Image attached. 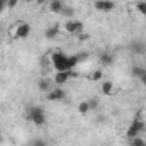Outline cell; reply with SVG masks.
<instances>
[{
	"instance_id": "22",
	"label": "cell",
	"mask_w": 146,
	"mask_h": 146,
	"mask_svg": "<svg viewBox=\"0 0 146 146\" xmlns=\"http://www.w3.org/2000/svg\"><path fill=\"white\" fill-rule=\"evenodd\" d=\"M88 106H90V109H97L99 107V100L97 99H88Z\"/></svg>"
},
{
	"instance_id": "8",
	"label": "cell",
	"mask_w": 146,
	"mask_h": 146,
	"mask_svg": "<svg viewBox=\"0 0 146 146\" xmlns=\"http://www.w3.org/2000/svg\"><path fill=\"white\" fill-rule=\"evenodd\" d=\"M70 72H72V70H68V72H56L54 78H53V82H54L56 85H63V83H66V82L72 78Z\"/></svg>"
},
{
	"instance_id": "1",
	"label": "cell",
	"mask_w": 146,
	"mask_h": 146,
	"mask_svg": "<svg viewBox=\"0 0 146 146\" xmlns=\"http://www.w3.org/2000/svg\"><path fill=\"white\" fill-rule=\"evenodd\" d=\"M51 63H53V68L56 72H68V70H73L80 61H78V56L73 54V56H68L61 51H54L53 56H51Z\"/></svg>"
},
{
	"instance_id": "23",
	"label": "cell",
	"mask_w": 146,
	"mask_h": 146,
	"mask_svg": "<svg viewBox=\"0 0 146 146\" xmlns=\"http://www.w3.org/2000/svg\"><path fill=\"white\" fill-rule=\"evenodd\" d=\"M17 3H19V0H9L7 2V9H15Z\"/></svg>"
},
{
	"instance_id": "16",
	"label": "cell",
	"mask_w": 146,
	"mask_h": 146,
	"mask_svg": "<svg viewBox=\"0 0 146 146\" xmlns=\"http://www.w3.org/2000/svg\"><path fill=\"white\" fill-rule=\"evenodd\" d=\"M145 68H141V66H133L131 68V73H133V76H136V78H141L143 75H145Z\"/></svg>"
},
{
	"instance_id": "10",
	"label": "cell",
	"mask_w": 146,
	"mask_h": 146,
	"mask_svg": "<svg viewBox=\"0 0 146 146\" xmlns=\"http://www.w3.org/2000/svg\"><path fill=\"white\" fill-rule=\"evenodd\" d=\"M99 61H100V65L109 66V65H112V63H114V56H112V53L106 51V53H102V54L99 56Z\"/></svg>"
},
{
	"instance_id": "14",
	"label": "cell",
	"mask_w": 146,
	"mask_h": 146,
	"mask_svg": "<svg viewBox=\"0 0 146 146\" xmlns=\"http://www.w3.org/2000/svg\"><path fill=\"white\" fill-rule=\"evenodd\" d=\"M78 112H80L82 115H87V114L90 112V106H88V100H82V102L78 104Z\"/></svg>"
},
{
	"instance_id": "17",
	"label": "cell",
	"mask_w": 146,
	"mask_h": 146,
	"mask_svg": "<svg viewBox=\"0 0 146 146\" xmlns=\"http://www.w3.org/2000/svg\"><path fill=\"white\" fill-rule=\"evenodd\" d=\"M129 146H146V141L143 138H133V139H129Z\"/></svg>"
},
{
	"instance_id": "11",
	"label": "cell",
	"mask_w": 146,
	"mask_h": 146,
	"mask_svg": "<svg viewBox=\"0 0 146 146\" xmlns=\"http://www.w3.org/2000/svg\"><path fill=\"white\" fill-rule=\"evenodd\" d=\"M60 34V26H51L44 31V37L46 39H54V37Z\"/></svg>"
},
{
	"instance_id": "12",
	"label": "cell",
	"mask_w": 146,
	"mask_h": 146,
	"mask_svg": "<svg viewBox=\"0 0 146 146\" xmlns=\"http://www.w3.org/2000/svg\"><path fill=\"white\" fill-rule=\"evenodd\" d=\"M100 90H102V94H104V95H110V94L114 92V83L109 82V80L102 82V83H100Z\"/></svg>"
},
{
	"instance_id": "27",
	"label": "cell",
	"mask_w": 146,
	"mask_h": 146,
	"mask_svg": "<svg viewBox=\"0 0 146 146\" xmlns=\"http://www.w3.org/2000/svg\"><path fill=\"white\" fill-rule=\"evenodd\" d=\"M0 143H2V133H0Z\"/></svg>"
},
{
	"instance_id": "25",
	"label": "cell",
	"mask_w": 146,
	"mask_h": 146,
	"mask_svg": "<svg viewBox=\"0 0 146 146\" xmlns=\"http://www.w3.org/2000/svg\"><path fill=\"white\" fill-rule=\"evenodd\" d=\"M78 36H80V39H82V41H85V39H88V34H85V33H82V34H78Z\"/></svg>"
},
{
	"instance_id": "2",
	"label": "cell",
	"mask_w": 146,
	"mask_h": 146,
	"mask_svg": "<svg viewBox=\"0 0 146 146\" xmlns=\"http://www.w3.org/2000/svg\"><path fill=\"white\" fill-rule=\"evenodd\" d=\"M27 117H29V121L33 122V124H36V126H42V124H46V112L44 109L41 107V106H33L29 112H27Z\"/></svg>"
},
{
	"instance_id": "18",
	"label": "cell",
	"mask_w": 146,
	"mask_h": 146,
	"mask_svg": "<svg viewBox=\"0 0 146 146\" xmlns=\"http://www.w3.org/2000/svg\"><path fill=\"white\" fill-rule=\"evenodd\" d=\"M136 10L141 14V15H146V2H143V0H139L138 3H136Z\"/></svg>"
},
{
	"instance_id": "5",
	"label": "cell",
	"mask_w": 146,
	"mask_h": 146,
	"mask_svg": "<svg viewBox=\"0 0 146 146\" xmlns=\"http://www.w3.org/2000/svg\"><path fill=\"white\" fill-rule=\"evenodd\" d=\"M65 97H66V94H65V90H63V88H60V87H54V88H51V90L46 94V99H48V100H51V102L65 100Z\"/></svg>"
},
{
	"instance_id": "6",
	"label": "cell",
	"mask_w": 146,
	"mask_h": 146,
	"mask_svg": "<svg viewBox=\"0 0 146 146\" xmlns=\"http://www.w3.org/2000/svg\"><path fill=\"white\" fill-rule=\"evenodd\" d=\"M31 34V26L27 24V22H21V24H17V27H15V34L14 36L19 37V39H24V37H27Z\"/></svg>"
},
{
	"instance_id": "26",
	"label": "cell",
	"mask_w": 146,
	"mask_h": 146,
	"mask_svg": "<svg viewBox=\"0 0 146 146\" xmlns=\"http://www.w3.org/2000/svg\"><path fill=\"white\" fill-rule=\"evenodd\" d=\"M139 80H141V83H143V85L146 87V72H145V75H143V76H141Z\"/></svg>"
},
{
	"instance_id": "24",
	"label": "cell",
	"mask_w": 146,
	"mask_h": 146,
	"mask_svg": "<svg viewBox=\"0 0 146 146\" xmlns=\"http://www.w3.org/2000/svg\"><path fill=\"white\" fill-rule=\"evenodd\" d=\"M7 2H9V0H0V12H3V10L7 9Z\"/></svg>"
},
{
	"instance_id": "19",
	"label": "cell",
	"mask_w": 146,
	"mask_h": 146,
	"mask_svg": "<svg viewBox=\"0 0 146 146\" xmlns=\"http://www.w3.org/2000/svg\"><path fill=\"white\" fill-rule=\"evenodd\" d=\"M102 76H104V73L100 72V70H95V72H92V75H90V80L99 82V80H102Z\"/></svg>"
},
{
	"instance_id": "7",
	"label": "cell",
	"mask_w": 146,
	"mask_h": 146,
	"mask_svg": "<svg viewBox=\"0 0 146 146\" xmlns=\"http://www.w3.org/2000/svg\"><path fill=\"white\" fill-rule=\"evenodd\" d=\"M114 2L112 0H97L95 2V9L97 10H102V12H110V10H114Z\"/></svg>"
},
{
	"instance_id": "21",
	"label": "cell",
	"mask_w": 146,
	"mask_h": 146,
	"mask_svg": "<svg viewBox=\"0 0 146 146\" xmlns=\"http://www.w3.org/2000/svg\"><path fill=\"white\" fill-rule=\"evenodd\" d=\"M73 9H70V7H65L63 9V12H61V15H65V17H73Z\"/></svg>"
},
{
	"instance_id": "4",
	"label": "cell",
	"mask_w": 146,
	"mask_h": 146,
	"mask_svg": "<svg viewBox=\"0 0 146 146\" xmlns=\"http://www.w3.org/2000/svg\"><path fill=\"white\" fill-rule=\"evenodd\" d=\"M65 31L68 34H82L83 33V24L76 19H68L65 24Z\"/></svg>"
},
{
	"instance_id": "20",
	"label": "cell",
	"mask_w": 146,
	"mask_h": 146,
	"mask_svg": "<svg viewBox=\"0 0 146 146\" xmlns=\"http://www.w3.org/2000/svg\"><path fill=\"white\" fill-rule=\"evenodd\" d=\"M31 146H48V143L44 139H41V138H36V139H33Z\"/></svg>"
},
{
	"instance_id": "13",
	"label": "cell",
	"mask_w": 146,
	"mask_h": 146,
	"mask_svg": "<svg viewBox=\"0 0 146 146\" xmlns=\"http://www.w3.org/2000/svg\"><path fill=\"white\" fill-rule=\"evenodd\" d=\"M37 87H39V90H42V92H49V90H51V80L41 78V80L37 82Z\"/></svg>"
},
{
	"instance_id": "9",
	"label": "cell",
	"mask_w": 146,
	"mask_h": 146,
	"mask_svg": "<svg viewBox=\"0 0 146 146\" xmlns=\"http://www.w3.org/2000/svg\"><path fill=\"white\" fill-rule=\"evenodd\" d=\"M63 9H65V3H63L61 0H51V3H49V10H51V12H54V14H61Z\"/></svg>"
},
{
	"instance_id": "15",
	"label": "cell",
	"mask_w": 146,
	"mask_h": 146,
	"mask_svg": "<svg viewBox=\"0 0 146 146\" xmlns=\"http://www.w3.org/2000/svg\"><path fill=\"white\" fill-rule=\"evenodd\" d=\"M131 49H133L134 53H145L146 51V44L145 42H133Z\"/></svg>"
},
{
	"instance_id": "3",
	"label": "cell",
	"mask_w": 146,
	"mask_h": 146,
	"mask_svg": "<svg viewBox=\"0 0 146 146\" xmlns=\"http://www.w3.org/2000/svg\"><path fill=\"white\" fill-rule=\"evenodd\" d=\"M141 131H145V122H143V119H139V115L131 122V126L127 127V133H126V136H127V139H133V138H138L139 134H141Z\"/></svg>"
}]
</instances>
